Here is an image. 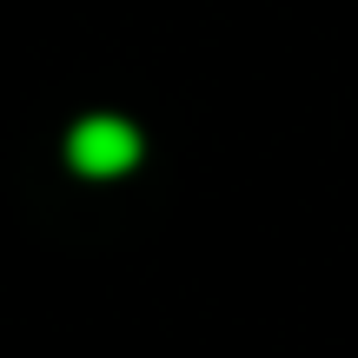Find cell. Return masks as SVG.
Listing matches in <instances>:
<instances>
[{
  "mask_svg": "<svg viewBox=\"0 0 358 358\" xmlns=\"http://www.w3.org/2000/svg\"><path fill=\"white\" fill-rule=\"evenodd\" d=\"M66 159L87 179H120L140 159V127H133V120H113V113H93V120H80V127L66 133Z\"/></svg>",
  "mask_w": 358,
  "mask_h": 358,
  "instance_id": "cell-1",
  "label": "cell"
}]
</instances>
